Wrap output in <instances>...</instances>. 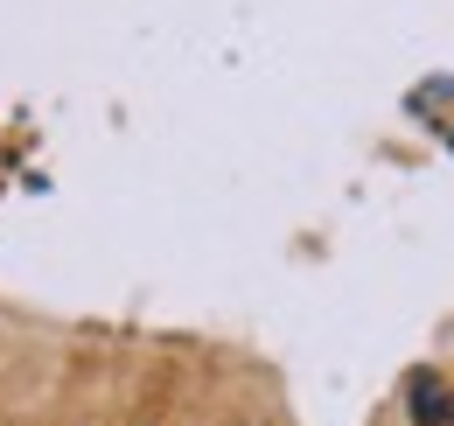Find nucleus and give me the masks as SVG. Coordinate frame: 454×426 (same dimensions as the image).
Wrapping results in <instances>:
<instances>
[{
	"instance_id": "obj_1",
	"label": "nucleus",
	"mask_w": 454,
	"mask_h": 426,
	"mask_svg": "<svg viewBox=\"0 0 454 426\" xmlns=\"http://www.w3.org/2000/svg\"><path fill=\"white\" fill-rule=\"evenodd\" d=\"M405 420L412 426H454V384L441 371H405Z\"/></svg>"
}]
</instances>
